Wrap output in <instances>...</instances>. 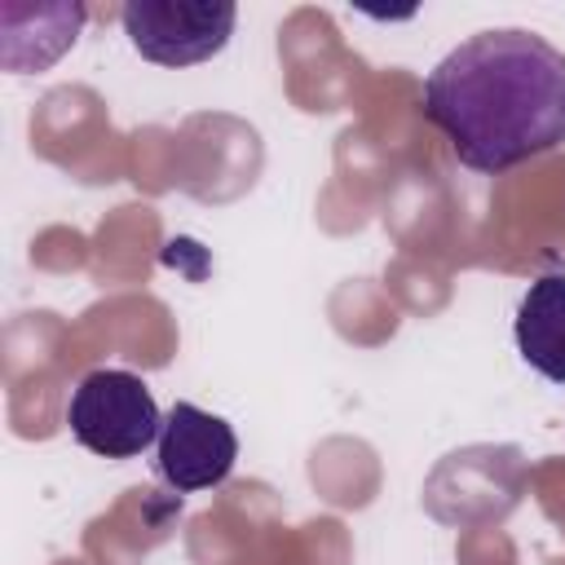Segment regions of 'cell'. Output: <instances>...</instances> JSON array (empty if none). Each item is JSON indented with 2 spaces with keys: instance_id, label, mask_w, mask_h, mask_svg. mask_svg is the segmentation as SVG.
I'll use <instances>...</instances> for the list:
<instances>
[{
  "instance_id": "1",
  "label": "cell",
  "mask_w": 565,
  "mask_h": 565,
  "mask_svg": "<svg viewBox=\"0 0 565 565\" xmlns=\"http://www.w3.org/2000/svg\"><path fill=\"white\" fill-rule=\"evenodd\" d=\"M424 119L463 168L503 177L565 141V53L521 26L477 31L428 71Z\"/></svg>"
},
{
  "instance_id": "2",
  "label": "cell",
  "mask_w": 565,
  "mask_h": 565,
  "mask_svg": "<svg viewBox=\"0 0 565 565\" xmlns=\"http://www.w3.org/2000/svg\"><path fill=\"white\" fill-rule=\"evenodd\" d=\"M66 428L84 450L102 459H137L159 441L163 415L141 375L119 366H97L71 388Z\"/></svg>"
},
{
  "instance_id": "3",
  "label": "cell",
  "mask_w": 565,
  "mask_h": 565,
  "mask_svg": "<svg viewBox=\"0 0 565 565\" xmlns=\"http://www.w3.org/2000/svg\"><path fill=\"white\" fill-rule=\"evenodd\" d=\"M238 9L230 0H128L119 26L137 57L154 66H199L212 62L234 35Z\"/></svg>"
},
{
  "instance_id": "4",
  "label": "cell",
  "mask_w": 565,
  "mask_h": 565,
  "mask_svg": "<svg viewBox=\"0 0 565 565\" xmlns=\"http://www.w3.org/2000/svg\"><path fill=\"white\" fill-rule=\"evenodd\" d=\"M238 463V433L230 419L194 406V402H172L163 415V433L154 441V472L168 490L177 494H199L216 490Z\"/></svg>"
},
{
  "instance_id": "5",
  "label": "cell",
  "mask_w": 565,
  "mask_h": 565,
  "mask_svg": "<svg viewBox=\"0 0 565 565\" xmlns=\"http://www.w3.org/2000/svg\"><path fill=\"white\" fill-rule=\"evenodd\" d=\"M84 4H0V62L9 75L49 71L84 31Z\"/></svg>"
},
{
  "instance_id": "6",
  "label": "cell",
  "mask_w": 565,
  "mask_h": 565,
  "mask_svg": "<svg viewBox=\"0 0 565 565\" xmlns=\"http://www.w3.org/2000/svg\"><path fill=\"white\" fill-rule=\"evenodd\" d=\"M516 353L530 371L565 384V274H539L512 318Z\"/></svg>"
}]
</instances>
